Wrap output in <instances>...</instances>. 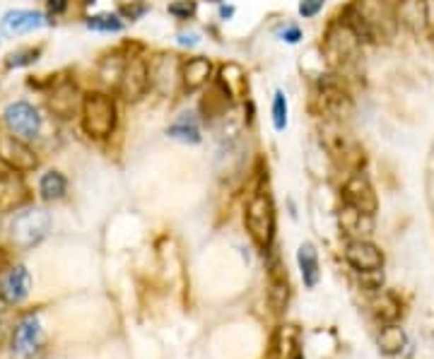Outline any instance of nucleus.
Masks as SVG:
<instances>
[{"label":"nucleus","instance_id":"1","mask_svg":"<svg viewBox=\"0 0 434 359\" xmlns=\"http://www.w3.org/2000/svg\"><path fill=\"white\" fill-rule=\"evenodd\" d=\"M343 22L362 39V44L394 39L398 27L394 5H389L386 0H355L345 10Z\"/></svg>","mask_w":434,"mask_h":359},{"label":"nucleus","instance_id":"2","mask_svg":"<svg viewBox=\"0 0 434 359\" xmlns=\"http://www.w3.org/2000/svg\"><path fill=\"white\" fill-rule=\"evenodd\" d=\"M80 121H82V131H85V135H90V138H95V140L109 138V135L116 131V123H119L116 102L104 92L85 94Z\"/></svg>","mask_w":434,"mask_h":359},{"label":"nucleus","instance_id":"3","mask_svg":"<svg viewBox=\"0 0 434 359\" xmlns=\"http://www.w3.org/2000/svg\"><path fill=\"white\" fill-rule=\"evenodd\" d=\"M244 225L258 249L263 253L271 251L275 239V205L268 193L261 191L251 196V200L246 203Z\"/></svg>","mask_w":434,"mask_h":359},{"label":"nucleus","instance_id":"4","mask_svg":"<svg viewBox=\"0 0 434 359\" xmlns=\"http://www.w3.org/2000/svg\"><path fill=\"white\" fill-rule=\"evenodd\" d=\"M360 49H362V39L343 20L328 27L324 37V56L331 68L336 70L350 68L360 58Z\"/></svg>","mask_w":434,"mask_h":359},{"label":"nucleus","instance_id":"5","mask_svg":"<svg viewBox=\"0 0 434 359\" xmlns=\"http://www.w3.org/2000/svg\"><path fill=\"white\" fill-rule=\"evenodd\" d=\"M321 145L326 147V152L340 164V167L357 169L365 162L362 147L357 145V140L348 131H343L340 121L328 119L324 126H321Z\"/></svg>","mask_w":434,"mask_h":359},{"label":"nucleus","instance_id":"6","mask_svg":"<svg viewBox=\"0 0 434 359\" xmlns=\"http://www.w3.org/2000/svg\"><path fill=\"white\" fill-rule=\"evenodd\" d=\"M152 85V75H150V66L145 58L140 56H131L126 58L121 70V80H119V92L126 102H138L148 94Z\"/></svg>","mask_w":434,"mask_h":359},{"label":"nucleus","instance_id":"7","mask_svg":"<svg viewBox=\"0 0 434 359\" xmlns=\"http://www.w3.org/2000/svg\"><path fill=\"white\" fill-rule=\"evenodd\" d=\"M3 121L15 138L32 143L41 135V116L29 102H13L3 111Z\"/></svg>","mask_w":434,"mask_h":359},{"label":"nucleus","instance_id":"8","mask_svg":"<svg viewBox=\"0 0 434 359\" xmlns=\"http://www.w3.org/2000/svg\"><path fill=\"white\" fill-rule=\"evenodd\" d=\"M51 217L46 210H27L20 213L13 222V239L20 246H34L49 234Z\"/></svg>","mask_w":434,"mask_h":359},{"label":"nucleus","instance_id":"9","mask_svg":"<svg viewBox=\"0 0 434 359\" xmlns=\"http://www.w3.org/2000/svg\"><path fill=\"white\" fill-rule=\"evenodd\" d=\"M82 99L85 94H80L78 85L73 80H58L51 92L46 94V104H49V111L58 119L68 121L73 119L78 111H82Z\"/></svg>","mask_w":434,"mask_h":359},{"label":"nucleus","instance_id":"10","mask_svg":"<svg viewBox=\"0 0 434 359\" xmlns=\"http://www.w3.org/2000/svg\"><path fill=\"white\" fill-rule=\"evenodd\" d=\"M343 203L355 210H362L367 215H374L379 208L377 191H374L372 181L362 172L350 174V179L343 184Z\"/></svg>","mask_w":434,"mask_h":359},{"label":"nucleus","instance_id":"11","mask_svg":"<svg viewBox=\"0 0 434 359\" xmlns=\"http://www.w3.org/2000/svg\"><path fill=\"white\" fill-rule=\"evenodd\" d=\"M319 99L324 104V111L328 114L331 121H340L343 123L345 119L353 116V99L350 94L345 92V87L340 85L338 80H321L319 82Z\"/></svg>","mask_w":434,"mask_h":359},{"label":"nucleus","instance_id":"12","mask_svg":"<svg viewBox=\"0 0 434 359\" xmlns=\"http://www.w3.org/2000/svg\"><path fill=\"white\" fill-rule=\"evenodd\" d=\"M345 261L353 266L357 273H369V270H381L384 266V253L377 244L367 239H353L345 246Z\"/></svg>","mask_w":434,"mask_h":359},{"label":"nucleus","instance_id":"13","mask_svg":"<svg viewBox=\"0 0 434 359\" xmlns=\"http://www.w3.org/2000/svg\"><path fill=\"white\" fill-rule=\"evenodd\" d=\"M0 157L15 169V172H32L39 167V160L34 150L25 140L15 138V135H3L0 138Z\"/></svg>","mask_w":434,"mask_h":359},{"label":"nucleus","instance_id":"14","mask_svg":"<svg viewBox=\"0 0 434 359\" xmlns=\"http://www.w3.org/2000/svg\"><path fill=\"white\" fill-rule=\"evenodd\" d=\"M29 287H32L29 270L25 266H15V268H10V273L5 275L3 282H0V297L8 304H20L27 299Z\"/></svg>","mask_w":434,"mask_h":359},{"label":"nucleus","instance_id":"15","mask_svg":"<svg viewBox=\"0 0 434 359\" xmlns=\"http://www.w3.org/2000/svg\"><path fill=\"white\" fill-rule=\"evenodd\" d=\"M340 229L353 239H367L374 232V215H367L362 210H355L350 205H345L340 210Z\"/></svg>","mask_w":434,"mask_h":359},{"label":"nucleus","instance_id":"16","mask_svg":"<svg viewBox=\"0 0 434 359\" xmlns=\"http://www.w3.org/2000/svg\"><path fill=\"white\" fill-rule=\"evenodd\" d=\"M213 80V63L208 58H189V61L181 66V82L189 92H196L205 87Z\"/></svg>","mask_w":434,"mask_h":359},{"label":"nucleus","instance_id":"17","mask_svg":"<svg viewBox=\"0 0 434 359\" xmlns=\"http://www.w3.org/2000/svg\"><path fill=\"white\" fill-rule=\"evenodd\" d=\"M44 25H46L44 15L34 13V10H10V13L3 17V29L8 34H27Z\"/></svg>","mask_w":434,"mask_h":359},{"label":"nucleus","instance_id":"18","mask_svg":"<svg viewBox=\"0 0 434 359\" xmlns=\"http://www.w3.org/2000/svg\"><path fill=\"white\" fill-rule=\"evenodd\" d=\"M398 25H406L410 32H420L427 25V0H401L396 5Z\"/></svg>","mask_w":434,"mask_h":359},{"label":"nucleus","instance_id":"19","mask_svg":"<svg viewBox=\"0 0 434 359\" xmlns=\"http://www.w3.org/2000/svg\"><path fill=\"white\" fill-rule=\"evenodd\" d=\"M41 343V323L37 316H27L15 331V350L22 355H32Z\"/></svg>","mask_w":434,"mask_h":359},{"label":"nucleus","instance_id":"20","mask_svg":"<svg viewBox=\"0 0 434 359\" xmlns=\"http://www.w3.org/2000/svg\"><path fill=\"white\" fill-rule=\"evenodd\" d=\"M167 135L174 140H181V143H191V145H198L201 143V128H198V121H196V114H181L172 126L167 128Z\"/></svg>","mask_w":434,"mask_h":359},{"label":"nucleus","instance_id":"21","mask_svg":"<svg viewBox=\"0 0 434 359\" xmlns=\"http://www.w3.org/2000/svg\"><path fill=\"white\" fill-rule=\"evenodd\" d=\"M268 297L275 311H283L287 306V297H290V285H287V273L275 263L271 268V278H268Z\"/></svg>","mask_w":434,"mask_h":359},{"label":"nucleus","instance_id":"22","mask_svg":"<svg viewBox=\"0 0 434 359\" xmlns=\"http://www.w3.org/2000/svg\"><path fill=\"white\" fill-rule=\"evenodd\" d=\"M297 261H299V270H302L304 285L316 287L321 273H319V253H316L314 244H302V246H299Z\"/></svg>","mask_w":434,"mask_h":359},{"label":"nucleus","instance_id":"23","mask_svg":"<svg viewBox=\"0 0 434 359\" xmlns=\"http://www.w3.org/2000/svg\"><path fill=\"white\" fill-rule=\"evenodd\" d=\"M25 186L17 179V174H10L0 179V210H13L25 203Z\"/></svg>","mask_w":434,"mask_h":359},{"label":"nucleus","instance_id":"24","mask_svg":"<svg viewBox=\"0 0 434 359\" xmlns=\"http://www.w3.org/2000/svg\"><path fill=\"white\" fill-rule=\"evenodd\" d=\"M406 347V333L396 323H386V328H381L379 333V350L384 355H398Z\"/></svg>","mask_w":434,"mask_h":359},{"label":"nucleus","instance_id":"25","mask_svg":"<svg viewBox=\"0 0 434 359\" xmlns=\"http://www.w3.org/2000/svg\"><path fill=\"white\" fill-rule=\"evenodd\" d=\"M372 309H374V316L384 323H396L401 319V302L389 292H381L372 302Z\"/></svg>","mask_w":434,"mask_h":359},{"label":"nucleus","instance_id":"26","mask_svg":"<svg viewBox=\"0 0 434 359\" xmlns=\"http://www.w3.org/2000/svg\"><path fill=\"white\" fill-rule=\"evenodd\" d=\"M68 191V181L61 172H46L39 181V193L44 200H61Z\"/></svg>","mask_w":434,"mask_h":359},{"label":"nucleus","instance_id":"27","mask_svg":"<svg viewBox=\"0 0 434 359\" xmlns=\"http://www.w3.org/2000/svg\"><path fill=\"white\" fill-rule=\"evenodd\" d=\"M87 27L95 29V32H121L123 29V22L119 15L114 13H102V15H95L87 20Z\"/></svg>","mask_w":434,"mask_h":359},{"label":"nucleus","instance_id":"28","mask_svg":"<svg viewBox=\"0 0 434 359\" xmlns=\"http://www.w3.org/2000/svg\"><path fill=\"white\" fill-rule=\"evenodd\" d=\"M39 56H41V49H20V51H13V54L5 58V66L8 68H25V66L37 63Z\"/></svg>","mask_w":434,"mask_h":359},{"label":"nucleus","instance_id":"29","mask_svg":"<svg viewBox=\"0 0 434 359\" xmlns=\"http://www.w3.org/2000/svg\"><path fill=\"white\" fill-rule=\"evenodd\" d=\"M273 123H275V131H285V128H287V99H285V92H275V97H273Z\"/></svg>","mask_w":434,"mask_h":359},{"label":"nucleus","instance_id":"30","mask_svg":"<svg viewBox=\"0 0 434 359\" xmlns=\"http://www.w3.org/2000/svg\"><path fill=\"white\" fill-rule=\"evenodd\" d=\"M196 10H198L196 0H174V3L169 5V15L179 17V20H189V17L196 15Z\"/></svg>","mask_w":434,"mask_h":359},{"label":"nucleus","instance_id":"31","mask_svg":"<svg viewBox=\"0 0 434 359\" xmlns=\"http://www.w3.org/2000/svg\"><path fill=\"white\" fill-rule=\"evenodd\" d=\"M326 0H299V15L302 17H316L321 13Z\"/></svg>","mask_w":434,"mask_h":359},{"label":"nucleus","instance_id":"32","mask_svg":"<svg viewBox=\"0 0 434 359\" xmlns=\"http://www.w3.org/2000/svg\"><path fill=\"white\" fill-rule=\"evenodd\" d=\"M121 13L126 15L128 20H138V17H143L148 13V5H145L143 0H138V3H133V5H123Z\"/></svg>","mask_w":434,"mask_h":359},{"label":"nucleus","instance_id":"33","mask_svg":"<svg viewBox=\"0 0 434 359\" xmlns=\"http://www.w3.org/2000/svg\"><path fill=\"white\" fill-rule=\"evenodd\" d=\"M280 37H283V41H287V44H297V41L302 39V29L295 27V25H290V27L283 29V34H280Z\"/></svg>","mask_w":434,"mask_h":359},{"label":"nucleus","instance_id":"34","mask_svg":"<svg viewBox=\"0 0 434 359\" xmlns=\"http://www.w3.org/2000/svg\"><path fill=\"white\" fill-rule=\"evenodd\" d=\"M68 10V0H49V13L51 15H63Z\"/></svg>","mask_w":434,"mask_h":359},{"label":"nucleus","instance_id":"35","mask_svg":"<svg viewBox=\"0 0 434 359\" xmlns=\"http://www.w3.org/2000/svg\"><path fill=\"white\" fill-rule=\"evenodd\" d=\"M198 34H179V44L181 46H196L198 44Z\"/></svg>","mask_w":434,"mask_h":359},{"label":"nucleus","instance_id":"36","mask_svg":"<svg viewBox=\"0 0 434 359\" xmlns=\"http://www.w3.org/2000/svg\"><path fill=\"white\" fill-rule=\"evenodd\" d=\"M232 13H234L232 8H222V10H220V15H222V17H230Z\"/></svg>","mask_w":434,"mask_h":359},{"label":"nucleus","instance_id":"37","mask_svg":"<svg viewBox=\"0 0 434 359\" xmlns=\"http://www.w3.org/2000/svg\"><path fill=\"white\" fill-rule=\"evenodd\" d=\"M386 3H389V5H394V8H396V5L401 3V0H386Z\"/></svg>","mask_w":434,"mask_h":359},{"label":"nucleus","instance_id":"38","mask_svg":"<svg viewBox=\"0 0 434 359\" xmlns=\"http://www.w3.org/2000/svg\"><path fill=\"white\" fill-rule=\"evenodd\" d=\"M82 3H87V5H90V3H95V0H82Z\"/></svg>","mask_w":434,"mask_h":359}]
</instances>
